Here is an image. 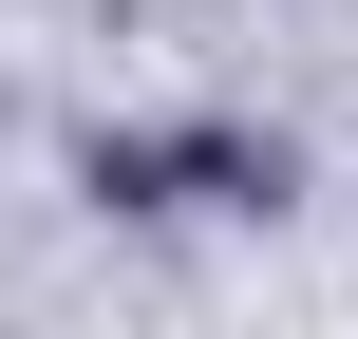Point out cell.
<instances>
[{
  "label": "cell",
  "instance_id": "cell-1",
  "mask_svg": "<svg viewBox=\"0 0 358 339\" xmlns=\"http://www.w3.org/2000/svg\"><path fill=\"white\" fill-rule=\"evenodd\" d=\"M283 189V151H245V132H94V208H132V226H170V208H264Z\"/></svg>",
  "mask_w": 358,
  "mask_h": 339
}]
</instances>
